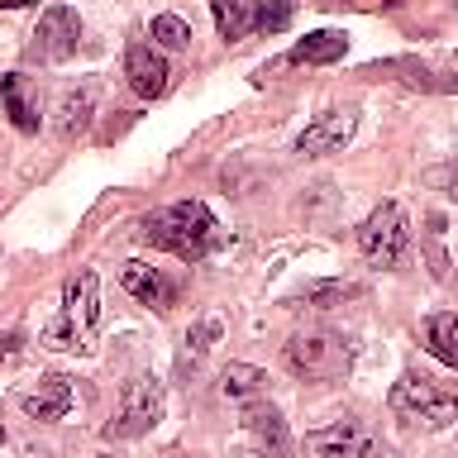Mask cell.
<instances>
[{"instance_id": "cell-25", "label": "cell", "mask_w": 458, "mask_h": 458, "mask_svg": "<svg viewBox=\"0 0 458 458\" xmlns=\"http://www.w3.org/2000/svg\"><path fill=\"white\" fill-rule=\"evenodd\" d=\"M429 182H449L454 191L449 196H458V167H444V172H429Z\"/></svg>"}, {"instance_id": "cell-16", "label": "cell", "mask_w": 458, "mask_h": 458, "mask_svg": "<svg viewBox=\"0 0 458 458\" xmlns=\"http://www.w3.org/2000/svg\"><path fill=\"white\" fill-rule=\"evenodd\" d=\"M344 53H349V38L339 29H315V34H306L296 43L286 63H339Z\"/></svg>"}, {"instance_id": "cell-26", "label": "cell", "mask_w": 458, "mask_h": 458, "mask_svg": "<svg viewBox=\"0 0 458 458\" xmlns=\"http://www.w3.org/2000/svg\"><path fill=\"white\" fill-rule=\"evenodd\" d=\"M5 10H20V5H38V0H0Z\"/></svg>"}, {"instance_id": "cell-17", "label": "cell", "mask_w": 458, "mask_h": 458, "mask_svg": "<svg viewBox=\"0 0 458 458\" xmlns=\"http://www.w3.org/2000/svg\"><path fill=\"white\" fill-rule=\"evenodd\" d=\"M263 386H267V372L253 368V363H229L220 372V392L229 401H258V396H263Z\"/></svg>"}, {"instance_id": "cell-22", "label": "cell", "mask_w": 458, "mask_h": 458, "mask_svg": "<svg viewBox=\"0 0 458 458\" xmlns=\"http://www.w3.org/2000/svg\"><path fill=\"white\" fill-rule=\"evenodd\" d=\"M220 339V320H215V315H206V320H200L191 335H186V353H182V368H196L200 358L210 353V344Z\"/></svg>"}, {"instance_id": "cell-18", "label": "cell", "mask_w": 458, "mask_h": 458, "mask_svg": "<svg viewBox=\"0 0 458 458\" xmlns=\"http://www.w3.org/2000/svg\"><path fill=\"white\" fill-rule=\"evenodd\" d=\"M86 124H91V86H81V91H63V100H57V134L77 139Z\"/></svg>"}, {"instance_id": "cell-7", "label": "cell", "mask_w": 458, "mask_h": 458, "mask_svg": "<svg viewBox=\"0 0 458 458\" xmlns=\"http://www.w3.org/2000/svg\"><path fill=\"white\" fill-rule=\"evenodd\" d=\"M163 420V382L157 377H134L120 396V420H114L106 435L110 439H139Z\"/></svg>"}, {"instance_id": "cell-4", "label": "cell", "mask_w": 458, "mask_h": 458, "mask_svg": "<svg viewBox=\"0 0 458 458\" xmlns=\"http://www.w3.org/2000/svg\"><path fill=\"white\" fill-rule=\"evenodd\" d=\"M282 358H286V368H292L296 377H306V382H335L353 363L349 344H344L339 335H329V329H301V335H292Z\"/></svg>"}, {"instance_id": "cell-12", "label": "cell", "mask_w": 458, "mask_h": 458, "mask_svg": "<svg viewBox=\"0 0 458 458\" xmlns=\"http://www.w3.org/2000/svg\"><path fill=\"white\" fill-rule=\"evenodd\" d=\"M120 282H124V292L143 301V306H153V310H172L177 306V282L167 277L163 267H148V263H124L120 267Z\"/></svg>"}, {"instance_id": "cell-21", "label": "cell", "mask_w": 458, "mask_h": 458, "mask_svg": "<svg viewBox=\"0 0 458 458\" xmlns=\"http://www.w3.org/2000/svg\"><path fill=\"white\" fill-rule=\"evenodd\" d=\"M186 43H191V29H186V20H177V14H157V20H153V48L182 53Z\"/></svg>"}, {"instance_id": "cell-14", "label": "cell", "mask_w": 458, "mask_h": 458, "mask_svg": "<svg viewBox=\"0 0 458 458\" xmlns=\"http://www.w3.org/2000/svg\"><path fill=\"white\" fill-rule=\"evenodd\" d=\"M210 14H215V29L220 38L239 43L258 29V0H210Z\"/></svg>"}, {"instance_id": "cell-6", "label": "cell", "mask_w": 458, "mask_h": 458, "mask_svg": "<svg viewBox=\"0 0 458 458\" xmlns=\"http://www.w3.org/2000/svg\"><path fill=\"white\" fill-rule=\"evenodd\" d=\"M306 458H386V444L363 420H339L306 435Z\"/></svg>"}, {"instance_id": "cell-23", "label": "cell", "mask_w": 458, "mask_h": 458, "mask_svg": "<svg viewBox=\"0 0 458 458\" xmlns=\"http://www.w3.org/2000/svg\"><path fill=\"white\" fill-rule=\"evenodd\" d=\"M292 10H296V0H263V5H258V29H263V34H282L286 20H292Z\"/></svg>"}, {"instance_id": "cell-15", "label": "cell", "mask_w": 458, "mask_h": 458, "mask_svg": "<svg viewBox=\"0 0 458 458\" xmlns=\"http://www.w3.org/2000/svg\"><path fill=\"white\" fill-rule=\"evenodd\" d=\"M425 349L439 358V363H449V368H458V315L454 310H435L425 320Z\"/></svg>"}, {"instance_id": "cell-11", "label": "cell", "mask_w": 458, "mask_h": 458, "mask_svg": "<svg viewBox=\"0 0 458 458\" xmlns=\"http://www.w3.org/2000/svg\"><path fill=\"white\" fill-rule=\"evenodd\" d=\"M353 129H358V114H353V110H329V114H320L315 124H306V134L296 139V153H301V157L339 153L344 143L353 139Z\"/></svg>"}, {"instance_id": "cell-8", "label": "cell", "mask_w": 458, "mask_h": 458, "mask_svg": "<svg viewBox=\"0 0 458 458\" xmlns=\"http://www.w3.org/2000/svg\"><path fill=\"white\" fill-rule=\"evenodd\" d=\"M77 38H81V20L72 5H53L48 14L38 20L34 29V43L24 48V63H67L72 53H77Z\"/></svg>"}, {"instance_id": "cell-13", "label": "cell", "mask_w": 458, "mask_h": 458, "mask_svg": "<svg viewBox=\"0 0 458 458\" xmlns=\"http://www.w3.org/2000/svg\"><path fill=\"white\" fill-rule=\"evenodd\" d=\"M20 406L29 420H63L72 406V382L67 377H38V386H29L20 396Z\"/></svg>"}, {"instance_id": "cell-19", "label": "cell", "mask_w": 458, "mask_h": 458, "mask_svg": "<svg viewBox=\"0 0 458 458\" xmlns=\"http://www.w3.org/2000/svg\"><path fill=\"white\" fill-rule=\"evenodd\" d=\"M0 96H5L10 124L20 129V134H38V110L24 100V81L20 77H5V81H0Z\"/></svg>"}, {"instance_id": "cell-10", "label": "cell", "mask_w": 458, "mask_h": 458, "mask_svg": "<svg viewBox=\"0 0 458 458\" xmlns=\"http://www.w3.org/2000/svg\"><path fill=\"white\" fill-rule=\"evenodd\" d=\"M243 429H249L258 458H292V439H286V420L267 401H249L243 406Z\"/></svg>"}, {"instance_id": "cell-9", "label": "cell", "mask_w": 458, "mask_h": 458, "mask_svg": "<svg viewBox=\"0 0 458 458\" xmlns=\"http://www.w3.org/2000/svg\"><path fill=\"white\" fill-rule=\"evenodd\" d=\"M124 77H129V86H134V96H143V100H157L167 91V57L153 48V43H129L124 48Z\"/></svg>"}, {"instance_id": "cell-24", "label": "cell", "mask_w": 458, "mask_h": 458, "mask_svg": "<svg viewBox=\"0 0 458 458\" xmlns=\"http://www.w3.org/2000/svg\"><path fill=\"white\" fill-rule=\"evenodd\" d=\"M349 296H358V286H349V282H320V286H306L301 292V301H310V306H329V301H349Z\"/></svg>"}, {"instance_id": "cell-27", "label": "cell", "mask_w": 458, "mask_h": 458, "mask_svg": "<svg viewBox=\"0 0 458 458\" xmlns=\"http://www.w3.org/2000/svg\"><path fill=\"white\" fill-rule=\"evenodd\" d=\"M0 444H5V429H0Z\"/></svg>"}, {"instance_id": "cell-3", "label": "cell", "mask_w": 458, "mask_h": 458, "mask_svg": "<svg viewBox=\"0 0 458 458\" xmlns=\"http://www.w3.org/2000/svg\"><path fill=\"white\" fill-rule=\"evenodd\" d=\"M392 415L411 429H444L458 415V392H444L439 382L420 377V372H406L392 386Z\"/></svg>"}, {"instance_id": "cell-5", "label": "cell", "mask_w": 458, "mask_h": 458, "mask_svg": "<svg viewBox=\"0 0 458 458\" xmlns=\"http://www.w3.org/2000/svg\"><path fill=\"white\" fill-rule=\"evenodd\" d=\"M358 249H363V258L372 267H396L411 249L406 210H401L396 200H382V206L363 220V229H358Z\"/></svg>"}, {"instance_id": "cell-2", "label": "cell", "mask_w": 458, "mask_h": 458, "mask_svg": "<svg viewBox=\"0 0 458 458\" xmlns=\"http://www.w3.org/2000/svg\"><path fill=\"white\" fill-rule=\"evenodd\" d=\"M96 320H100V296H96V272L81 267L77 277H67L63 286V310L57 320L43 329V344L48 349H86L96 335Z\"/></svg>"}, {"instance_id": "cell-20", "label": "cell", "mask_w": 458, "mask_h": 458, "mask_svg": "<svg viewBox=\"0 0 458 458\" xmlns=\"http://www.w3.org/2000/svg\"><path fill=\"white\" fill-rule=\"evenodd\" d=\"M425 249H429V272L439 282H449V258H444V215L429 210L425 215Z\"/></svg>"}, {"instance_id": "cell-1", "label": "cell", "mask_w": 458, "mask_h": 458, "mask_svg": "<svg viewBox=\"0 0 458 458\" xmlns=\"http://www.w3.org/2000/svg\"><path fill=\"white\" fill-rule=\"evenodd\" d=\"M139 234L148 239L153 249L177 253L182 263H200V258L215 249L220 225H215V215H210L206 200H177V206H163V210L143 215Z\"/></svg>"}]
</instances>
